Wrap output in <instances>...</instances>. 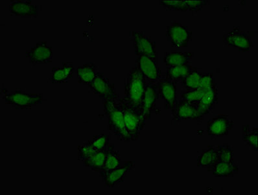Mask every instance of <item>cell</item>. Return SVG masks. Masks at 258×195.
I'll return each instance as SVG.
<instances>
[{"label":"cell","mask_w":258,"mask_h":195,"mask_svg":"<svg viewBox=\"0 0 258 195\" xmlns=\"http://www.w3.org/2000/svg\"><path fill=\"white\" fill-rule=\"evenodd\" d=\"M146 79L137 66L129 71L124 83V97L123 99L131 107L143 115V101L146 90Z\"/></svg>","instance_id":"cell-1"},{"label":"cell","mask_w":258,"mask_h":195,"mask_svg":"<svg viewBox=\"0 0 258 195\" xmlns=\"http://www.w3.org/2000/svg\"><path fill=\"white\" fill-rule=\"evenodd\" d=\"M104 112L108 119V130L116 136L117 140L124 142H130L127 132L124 125V113L121 104L117 101L103 102Z\"/></svg>","instance_id":"cell-2"},{"label":"cell","mask_w":258,"mask_h":195,"mask_svg":"<svg viewBox=\"0 0 258 195\" xmlns=\"http://www.w3.org/2000/svg\"><path fill=\"white\" fill-rule=\"evenodd\" d=\"M1 94L7 105L17 110H29L46 101L43 94L25 92L20 89L9 92L6 88H2Z\"/></svg>","instance_id":"cell-3"},{"label":"cell","mask_w":258,"mask_h":195,"mask_svg":"<svg viewBox=\"0 0 258 195\" xmlns=\"http://www.w3.org/2000/svg\"><path fill=\"white\" fill-rule=\"evenodd\" d=\"M124 113V125L126 132L130 138L131 141L140 139V132L146 126V121L143 115L137 112L134 108L131 107L124 103L123 99H119Z\"/></svg>","instance_id":"cell-4"},{"label":"cell","mask_w":258,"mask_h":195,"mask_svg":"<svg viewBox=\"0 0 258 195\" xmlns=\"http://www.w3.org/2000/svg\"><path fill=\"white\" fill-rule=\"evenodd\" d=\"M94 94L98 95L102 101H117L119 99L114 83H111L103 73L97 72L91 83L88 85Z\"/></svg>","instance_id":"cell-5"},{"label":"cell","mask_w":258,"mask_h":195,"mask_svg":"<svg viewBox=\"0 0 258 195\" xmlns=\"http://www.w3.org/2000/svg\"><path fill=\"white\" fill-rule=\"evenodd\" d=\"M192 32L188 27L179 22H173L166 27V37L171 46L176 47H186L192 39Z\"/></svg>","instance_id":"cell-6"},{"label":"cell","mask_w":258,"mask_h":195,"mask_svg":"<svg viewBox=\"0 0 258 195\" xmlns=\"http://www.w3.org/2000/svg\"><path fill=\"white\" fill-rule=\"evenodd\" d=\"M226 45L239 52H246L254 46L250 34L241 30L240 27H235L233 30L223 36Z\"/></svg>","instance_id":"cell-7"},{"label":"cell","mask_w":258,"mask_h":195,"mask_svg":"<svg viewBox=\"0 0 258 195\" xmlns=\"http://www.w3.org/2000/svg\"><path fill=\"white\" fill-rule=\"evenodd\" d=\"M131 41L133 42L135 52L137 57L146 56L157 60V46L155 42L153 41L142 31H131Z\"/></svg>","instance_id":"cell-8"},{"label":"cell","mask_w":258,"mask_h":195,"mask_svg":"<svg viewBox=\"0 0 258 195\" xmlns=\"http://www.w3.org/2000/svg\"><path fill=\"white\" fill-rule=\"evenodd\" d=\"M136 66L148 83H157L162 78L161 69L158 67L157 60L155 59L146 56L137 57Z\"/></svg>","instance_id":"cell-9"},{"label":"cell","mask_w":258,"mask_h":195,"mask_svg":"<svg viewBox=\"0 0 258 195\" xmlns=\"http://www.w3.org/2000/svg\"><path fill=\"white\" fill-rule=\"evenodd\" d=\"M160 99L164 102V107L170 110L172 113L175 111L177 103V83L162 78L157 83Z\"/></svg>","instance_id":"cell-10"},{"label":"cell","mask_w":258,"mask_h":195,"mask_svg":"<svg viewBox=\"0 0 258 195\" xmlns=\"http://www.w3.org/2000/svg\"><path fill=\"white\" fill-rule=\"evenodd\" d=\"M234 127V122L227 115H219L208 121L207 133L212 140L229 134Z\"/></svg>","instance_id":"cell-11"},{"label":"cell","mask_w":258,"mask_h":195,"mask_svg":"<svg viewBox=\"0 0 258 195\" xmlns=\"http://www.w3.org/2000/svg\"><path fill=\"white\" fill-rule=\"evenodd\" d=\"M172 115L173 121L178 122L184 120L202 121L205 118L194 104L184 99H180L177 101L175 110L172 113Z\"/></svg>","instance_id":"cell-12"},{"label":"cell","mask_w":258,"mask_h":195,"mask_svg":"<svg viewBox=\"0 0 258 195\" xmlns=\"http://www.w3.org/2000/svg\"><path fill=\"white\" fill-rule=\"evenodd\" d=\"M26 56L33 65H46L52 62L53 52L52 47L48 46L46 42L40 41L32 48L26 51Z\"/></svg>","instance_id":"cell-13"},{"label":"cell","mask_w":258,"mask_h":195,"mask_svg":"<svg viewBox=\"0 0 258 195\" xmlns=\"http://www.w3.org/2000/svg\"><path fill=\"white\" fill-rule=\"evenodd\" d=\"M135 167V162H123L121 165L102 178L106 187H114L120 183L124 182L126 175Z\"/></svg>","instance_id":"cell-14"},{"label":"cell","mask_w":258,"mask_h":195,"mask_svg":"<svg viewBox=\"0 0 258 195\" xmlns=\"http://www.w3.org/2000/svg\"><path fill=\"white\" fill-rule=\"evenodd\" d=\"M210 1H160V5L168 10L182 11H191L198 12L202 10L204 6L209 4Z\"/></svg>","instance_id":"cell-15"},{"label":"cell","mask_w":258,"mask_h":195,"mask_svg":"<svg viewBox=\"0 0 258 195\" xmlns=\"http://www.w3.org/2000/svg\"><path fill=\"white\" fill-rule=\"evenodd\" d=\"M39 9V6L33 5L29 0H14L10 6L11 14L21 17L37 18Z\"/></svg>","instance_id":"cell-16"},{"label":"cell","mask_w":258,"mask_h":195,"mask_svg":"<svg viewBox=\"0 0 258 195\" xmlns=\"http://www.w3.org/2000/svg\"><path fill=\"white\" fill-rule=\"evenodd\" d=\"M159 98L157 84L147 83L143 101V117L146 121L151 119V113L155 110L156 103Z\"/></svg>","instance_id":"cell-17"},{"label":"cell","mask_w":258,"mask_h":195,"mask_svg":"<svg viewBox=\"0 0 258 195\" xmlns=\"http://www.w3.org/2000/svg\"><path fill=\"white\" fill-rule=\"evenodd\" d=\"M218 103V88L217 84L205 93L200 101L192 103L198 108L204 116L210 114Z\"/></svg>","instance_id":"cell-18"},{"label":"cell","mask_w":258,"mask_h":195,"mask_svg":"<svg viewBox=\"0 0 258 195\" xmlns=\"http://www.w3.org/2000/svg\"><path fill=\"white\" fill-rule=\"evenodd\" d=\"M123 163L118 152L115 151L114 145L109 144L106 149L105 164L103 169L99 172L101 178L118 167Z\"/></svg>","instance_id":"cell-19"},{"label":"cell","mask_w":258,"mask_h":195,"mask_svg":"<svg viewBox=\"0 0 258 195\" xmlns=\"http://www.w3.org/2000/svg\"><path fill=\"white\" fill-rule=\"evenodd\" d=\"M75 68L72 63H63L62 67L53 68L49 81L53 83H67L73 76Z\"/></svg>","instance_id":"cell-20"},{"label":"cell","mask_w":258,"mask_h":195,"mask_svg":"<svg viewBox=\"0 0 258 195\" xmlns=\"http://www.w3.org/2000/svg\"><path fill=\"white\" fill-rule=\"evenodd\" d=\"M194 57L193 52L171 51L165 52L163 62L167 67L189 64Z\"/></svg>","instance_id":"cell-21"},{"label":"cell","mask_w":258,"mask_h":195,"mask_svg":"<svg viewBox=\"0 0 258 195\" xmlns=\"http://www.w3.org/2000/svg\"><path fill=\"white\" fill-rule=\"evenodd\" d=\"M196 69L190 64L169 67L167 68L166 73L162 74V78L176 83L180 82L190 72Z\"/></svg>","instance_id":"cell-22"},{"label":"cell","mask_w":258,"mask_h":195,"mask_svg":"<svg viewBox=\"0 0 258 195\" xmlns=\"http://www.w3.org/2000/svg\"><path fill=\"white\" fill-rule=\"evenodd\" d=\"M214 177H233L239 173V167L234 163L219 162L212 167L207 168Z\"/></svg>","instance_id":"cell-23"},{"label":"cell","mask_w":258,"mask_h":195,"mask_svg":"<svg viewBox=\"0 0 258 195\" xmlns=\"http://www.w3.org/2000/svg\"><path fill=\"white\" fill-rule=\"evenodd\" d=\"M98 72V68L94 63H85L77 68V78L79 83L88 85Z\"/></svg>","instance_id":"cell-24"},{"label":"cell","mask_w":258,"mask_h":195,"mask_svg":"<svg viewBox=\"0 0 258 195\" xmlns=\"http://www.w3.org/2000/svg\"><path fill=\"white\" fill-rule=\"evenodd\" d=\"M218 162L219 160L216 147L212 146H208L207 149H204L197 160L198 166L203 169H207Z\"/></svg>","instance_id":"cell-25"},{"label":"cell","mask_w":258,"mask_h":195,"mask_svg":"<svg viewBox=\"0 0 258 195\" xmlns=\"http://www.w3.org/2000/svg\"><path fill=\"white\" fill-rule=\"evenodd\" d=\"M106 149L97 151L96 153L83 162L84 165L90 168L93 171L100 172L105 164Z\"/></svg>","instance_id":"cell-26"},{"label":"cell","mask_w":258,"mask_h":195,"mask_svg":"<svg viewBox=\"0 0 258 195\" xmlns=\"http://www.w3.org/2000/svg\"><path fill=\"white\" fill-rule=\"evenodd\" d=\"M242 134L243 140L247 146L250 147L253 151H257V127L253 126L251 128L249 125L242 126Z\"/></svg>","instance_id":"cell-27"},{"label":"cell","mask_w":258,"mask_h":195,"mask_svg":"<svg viewBox=\"0 0 258 195\" xmlns=\"http://www.w3.org/2000/svg\"><path fill=\"white\" fill-rule=\"evenodd\" d=\"M202 72L198 71V68L190 72L186 77H185V78L180 81L183 88H184L185 90H191L198 88L199 81H200L201 75H202Z\"/></svg>","instance_id":"cell-28"},{"label":"cell","mask_w":258,"mask_h":195,"mask_svg":"<svg viewBox=\"0 0 258 195\" xmlns=\"http://www.w3.org/2000/svg\"><path fill=\"white\" fill-rule=\"evenodd\" d=\"M219 162L234 163V150L229 144H225L216 147Z\"/></svg>","instance_id":"cell-29"},{"label":"cell","mask_w":258,"mask_h":195,"mask_svg":"<svg viewBox=\"0 0 258 195\" xmlns=\"http://www.w3.org/2000/svg\"><path fill=\"white\" fill-rule=\"evenodd\" d=\"M97 151L92 144V140H88L78 147V160L84 162Z\"/></svg>","instance_id":"cell-30"},{"label":"cell","mask_w":258,"mask_h":195,"mask_svg":"<svg viewBox=\"0 0 258 195\" xmlns=\"http://www.w3.org/2000/svg\"><path fill=\"white\" fill-rule=\"evenodd\" d=\"M206 91L200 88L191 90H185L180 95L181 99L185 100L191 103H196L200 101Z\"/></svg>","instance_id":"cell-31"},{"label":"cell","mask_w":258,"mask_h":195,"mask_svg":"<svg viewBox=\"0 0 258 195\" xmlns=\"http://www.w3.org/2000/svg\"><path fill=\"white\" fill-rule=\"evenodd\" d=\"M216 83H215L214 74L212 72H207V73H203L201 75L200 81H199V88H201L205 91L211 89L214 87Z\"/></svg>","instance_id":"cell-32"},{"label":"cell","mask_w":258,"mask_h":195,"mask_svg":"<svg viewBox=\"0 0 258 195\" xmlns=\"http://www.w3.org/2000/svg\"><path fill=\"white\" fill-rule=\"evenodd\" d=\"M110 135L102 133L100 135L94 136L92 140V144L97 151L106 149L110 144Z\"/></svg>","instance_id":"cell-33"}]
</instances>
